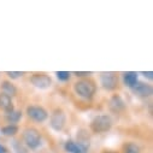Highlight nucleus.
<instances>
[{
    "instance_id": "39448f33",
    "label": "nucleus",
    "mask_w": 153,
    "mask_h": 153,
    "mask_svg": "<svg viewBox=\"0 0 153 153\" xmlns=\"http://www.w3.org/2000/svg\"><path fill=\"white\" fill-rule=\"evenodd\" d=\"M30 83L40 91H46L52 86L51 76L45 72H34L30 76Z\"/></svg>"
},
{
    "instance_id": "1a4fd4ad",
    "label": "nucleus",
    "mask_w": 153,
    "mask_h": 153,
    "mask_svg": "<svg viewBox=\"0 0 153 153\" xmlns=\"http://www.w3.org/2000/svg\"><path fill=\"white\" fill-rule=\"evenodd\" d=\"M127 105L120 94H113L108 100V108L114 113H121L126 110Z\"/></svg>"
},
{
    "instance_id": "6e6552de",
    "label": "nucleus",
    "mask_w": 153,
    "mask_h": 153,
    "mask_svg": "<svg viewBox=\"0 0 153 153\" xmlns=\"http://www.w3.org/2000/svg\"><path fill=\"white\" fill-rule=\"evenodd\" d=\"M131 92H133L136 97L142 98V99H146V98H149V97L153 94V88H152L151 85L139 81V82L131 88Z\"/></svg>"
},
{
    "instance_id": "f257e3e1",
    "label": "nucleus",
    "mask_w": 153,
    "mask_h": 153,
    "mask_svg": "<svg viewBox=\"0 0 153 153\" xmlns=\"http://www.w3.org/2000/svg\"><path fill=\"white\" fill-rule=\"evenodd\" d=\"M74 92L76 93V95H79L85 100H91L97 93V85L94 81L89 79H82L75 82Z\"/></svg>"
},
{
    "instance_id": "6ab92c4d",
    "label": "nucleus",
    "mask_w": 153,
    "mask_h": 153,
    "mask_svg": "<svg viewBox=\"0 0 153 153\" xmlns=\"http://www.w3.org/2000/svg\"><path fill=\"white\" fill-rule=\"evenodd\" d=\"M74 75H76L77 77H87V76L91 75V72H87V71H75L72 72Z\"/></svg>"
},
{
    "instance_id": "4be33fe9",
    "label": "nucleus",
    "mask_w": 153,
    "mask_h": 153,
    "mask_svg": "<svg viewBox=\"0 0 153 153\" xmlns=\"http://www.w3.org/2000/svg\"><path fill=\"white\" fill-rule=\"evenodd\" d=\"M102 153H117V152H114V151H104Z\"/></svg>"
},
{
    "instance_id": "a211bd4d",
    "label": "nucleus",
    "mask_w": 153,
    "mask_h": 153,
    "mask_svg": "<svg viewBox=\"0 0 153 153\" xmlns=\"http://www.w3.org/2000/svg\"><path fill=\"white\" fill-rule=\"evenodd\" d=\"M6 75L11 80H17V79H21L22 76L24 75L23 71H6Z\"/></svg>"
},
{
    "instance_id": "aec40b11",
    "label": "nucleus",
    "mask_w": 153,
    "mask_h": 153,
    "mask_svg": "<svg viewBox=\"0 0 153 153\" xmlns=\"http://www.w3.org/2000/svg\"><path fill=\"white\" fill-rule=\"evenodd\" d=\"M141 74L145 76V77H147L148 80H152V79H153V72H152V71H147V72L143 71V72H141Z\"/></svg>"
},
{
    "instance_id": "7ed1b4c3",
    "label": "nucleus",
    "mask_w": 153,
    "mask_h": 153,
    "mask_svg": "<svg viewBox=\"0 0 153 153\" xmlns=\"http://www.w3.org/2000/svg\"><path fill=\"white\" fill-rule=\"evenodd\" d=\"M24 145L30 149H37L41 146V134L35 128H25L22 134Z\"/></svg>"
},
{
    "instance_id": "f8f14e48",
    "label": "nucleus",
    "mask_w": 153,
    "mask_h": 153,
    "mask_svg": "<svg viewBox=\"0 0 153 153\" xmlns=\"http://www.w3.org/2000/svg\"><path fill=\"white\" fill-rule=\"evenodd\" d=\"M123 77V82L127 87H129L130 89L139 82V74L135 72V71H127V72H123L122 75Z\"/></svg>"
},
{
    "instance_id": "dca6fc26",
    "label": "nucleus",
    "mask_w": 153,
    "mask_h": 153,
    "mask_svg": "<svg viewBox=\"0 0 153 153\" xmlns=\"http://www.w3.org/2000/svg\"><path fill=\"white\" fill-rule=\"evenodd\" d=\"M123 153H141L140 147L134 142H127L123 146Z\"/></svg>"
},
{
    "instance_id": "412c9836",
    "label": "nucleus",
    "mask_w": 153,
    "mask_h": 153,
    "mask_svg": "<svg viewBox=\"0 0 153 153\" xmlns=\"http://www.w3.org/2000/svg\"><path fill=\"white\" fill-rule=\"evenodd\" d=\"M0 153H6V148L0 145Z\"/></svg>"
},
{
    "instance_id": "9d476101",
    "label": "nucleus",
    "mask_w": 153,
    "mask_h": 153,
    "mask_svg": "<svg viewBox=\"0 0 153 153\" xmlns=\"http://www.w3.org/2000/svg\"><path fill=\"white\" fill-rule=\"evenodd\" d=\"M64 149L68 153H87L88 152L87 147H85L80 142H76V141H72V140H68L64 143Z\"/></svg>"
},
{
    "instance_id": "9b49d317",
    "label": "nucleus",
    "mask_w": 153,
    "mask_h": 153,
    "mask_svg": "<svg viewBox=\"0 0 153 153\" xmlns=\"http://www.w3.org/2000/svg\"><path fill=\"white\" fill-rule=\"evenodd\" d=\"M0 108H1L5 113L12 112L15 110L12 98L6 95V94H4V93H0Z\"/></svg>"
},
{
    "instance_id": "4468645a",
    "label": "nucleus",
    "mask_w": 153,
    "mask_h": 153,
    "mask_svg": "<svg viewBox=\"0 0 153 153\" xmlns=\"http://www.w3.org/2000/svg\"><path fill=\"white\" fill-rule=\"evenodd\" d=\"M18 130H19V128H18L17 124H7V126H5V127L1 128V134H3L4 136L12 137V136L17 135Z\"/></svg>"
},
{
    "instance_id": "423d86ee",
    "label": "nucleus",
    "mask_w": 153,
    "mask_h": 153,
    "mask_svg": "<svg viewBox=\"0 0 153 153\" xmlns=\"http://www.w3.org/2000/svg\"><path fill=\"white\" fill-rule=\"evenodd\" d=\"M66 126V114L62 108H56L50 116V127L59 133L62 131Z\"/></svg>"
},
{
    "instance_id": "0eeeda50",
    "label": "nucleus",
    "mask_w": 153,
    "mask_h": 153,
    "mask_svg": "<svg viewBox=\"0 0 153 153\" xmlns=\"http://www.w3.org/2000/svg\"><path fill=\"white\" fill-rule=\"evenodd\" d=\"M25 113L27 116L35 121V122H39V123H42V122H46L48 120V112L46 108H44L42 106H37V105H30L27 107L25 110Z\"/></svg>"
},
{
    "instance_id": "f03ea898",
    "label": "nucleus",
    "mask_w": 153,
    "mask_h": 153,
    "mask_svg": "<svg viewBox=\"0 0 153 153\" xmlns=\"http://www.w3.org/2000/svg\"><path fill=\"white\" fill-rule=\"evenodd\" d=\"M112 126H113V121L108 114H98L91 121L89 129L94 134H104L110 131Z\"/></svg>"
},
{
    "instance_id": "2eb2a0df",
    "label": "nucleus",
    "mask_w": 153,
    "mask_h": 153,
    "mask_svg": "<svg viewBox=\"0 0 153 153\" xmlns=\"http://www.w3.org/2000/svg\"><path fill=\"white\" fill-rule=\"evenodd\" d=\"M22 118V112L21 111H17V110H13L12 112L10 113H6V116H5V120L7 121V123L10 124H16L21 121Z\"/></svg>"
},
{
    "instance_id": "ddd939ff",
    "label": "nucleus",
    "mask_w": 153,
    "mask_h": 153,
    "mask_svg": "<svg viewBox=\"0 0 153 153\" xmlns=\"http://www.w3.org/2000/svg\"><path fill=\"white\" fill-rule=\"evenodd\" d=\"M1 91H3L1 93L6 94V95H9V97H11V98L16 97L17 93H18L17 87H16L11 81H3V82H1Z\"/></svg>"
},
{
    "instance_id": "f3484780",
    "label": "nucleus",
    "mask_w": 153,
    "mask_h": 153,
    "mask_svg": "<svg viewBox=\"0 0 153 153\" xmlns=\"http://www.w3.org/2000/svg\"><path fill=\"white\" fill-rule=\"evenodd\" d=\"M56 75H57L58 80L63 81V82H65V81H68L70 79V72L69 71H57Z\"/></svg>"
},
{
    "instance_id": "20e7f679",
    "label": "nucleus",
    "mask_w": 153,
    "mask_h": 153,
    "mask_svg": "<svg viewBox=\"0 0 153 153\" xmlns=\"http://www.w3.org/2000/svg\"><path fill=\"white\" fill-rule=\"evenodd\" d=\"M99 82L100 86L105 89V91H114L117 89L118 83H120V77L117 72H113V71H104L99 74Z\"/></svg>"
}]
</instances>
